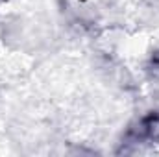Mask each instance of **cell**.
<instances>
[{
    "mask_svg": "<svg viewBox=\"0 0 159 157\" xmlns=\"http://www.w3.org/2000/svg\"><path fill=\"white\" fill-rule=\"evenodd\" d=\"M129 137L133 139V142H141V141L159 142V113H150L144 118H141L137 128H131Z\"/></svg>",
    "mask_w": 159,
    "mask_h": 157,
    "instance_id": "obj_1",
    "label": "cell"
}]
</instances>
